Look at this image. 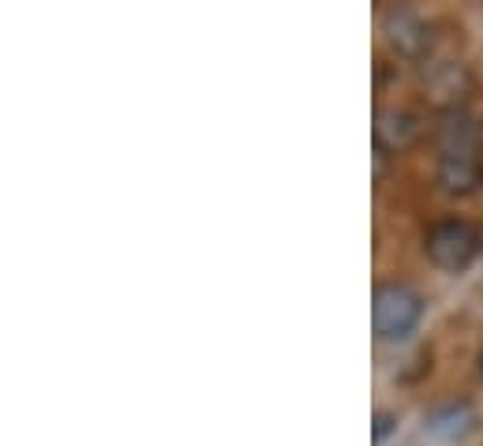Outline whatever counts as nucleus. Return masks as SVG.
Returning <instances> with one entry per match:
<instances>
[{
  "instance_id": "obj_6",
  "label": "nucleus",
  "mask_w": 483,
  "mask_h": 446,
  "mask_svg": "<svg viewBox=\"0 0 483 446\" xmlns=\"http://www.w3.org/2000/svg\"><path fill=\"white\" fill-rule=\"evenodd\" d=\"M390 427H393V417L390 413H379L374 417V442H382L390 435Z\"/></svg>"
},
{
  "instance_id": "obj_4",
  "label": "nucleus",
  "mask_w": 483,
  "mask_h": 446,
  "mask_svg": "<svg viewBox=\"0 0 483 446\" xmlns=\"http://www.w3.org/2000/svg\"><path fill=\"white\" fill-rule=\"evenodd\" d=\"M420 124L413 113H401V109H382L379 113V124H374V139H379V147H390V150H401L408 142L416 139Z\"/></svg>"
},
{
  "instance_id": "obj_1",
  "label": "nucleus",
  "mask_w": 483,
  "mask_h": 446,
  "mask_svg": "<svg viewBox=\"0 0 483 446\" xmlns=\"http://www.w3.org/2000/svg\"><path fill=\"white\" fill-rule=\"evenodd\" d=\"M483 173L479 124L469 109H450L439 128V176L450 191H472Z\"/></svg>"
},
{
  "instance_id": "obj_3",
  "label": "nucleus",
  "mask_w": 483,
  "mask_h": 446,
  "mask_svg": "<svg viewBox=\"0 0 483 446\" xmlns=\"http://www.w3.org/2000/svg\"><path fill=\"white\" fill-rule=\"evenodd\" d=\"M427 255H431L439 271L461 274V271H469L472 259L479 255V233L469 222H457V218L439 222L431 233H427Z\"/></svg>"
},
{
  "instance_id": "obj_5",
  "label": "nucleus",
  "mask_w": 483,
  "mask_h": 446,
  "mask_svg": "<svg viewBox=\"0 0 483 446\" xmlns=\"http://www.w3.org/2000/svg\"><path fill=\"white\" fill-rule=\"evenodd\" d=\"M469 427H472V409L469 405H446L427 420V432L442 442H454L461 435H469Z\"/></svg>"
},
{
  "instance_id": "obj_2",
  "label": "nucleus",
  "mask_w": 483,
  "mask_h": 446,
  "mask_svg": "<svg viewBox=\"0 0 483 446\" xmlns=\"http://www.w3.org/2000/svg\"><path fill=\"white\" fill-rule=\"evenodd\" d=\"M420 315H423V300L416 289H408L401 281H386L374 289L371 323L382 342H401V337H408L420 327Z\"/></svg>"
}]
</instances>
